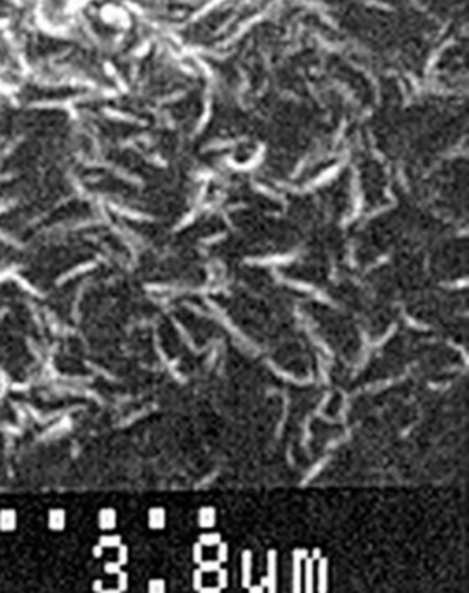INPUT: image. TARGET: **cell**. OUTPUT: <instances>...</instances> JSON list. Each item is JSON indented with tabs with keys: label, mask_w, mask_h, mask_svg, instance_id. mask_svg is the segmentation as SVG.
<instances>
[{
	"label": "cell",
	"mask_w": 469,
	"mask_h": 593,
	"mask_svg": "<svg viewBox=\"0 0 469 593\" xmlns=\"http://www.w3.org/2000/svg\"><path fill=\"white\" fill-rule=\"evenodd\" d=\"M101 555H103V546L101 545L94 546V557H101Z\"/></svg>",
	"instance_id": "cell-23"
},
{
	"label": "cell",
	"mask_w": 469,
	"mask_h": 593,
	"mask_svg": "<svg viewBox=\"0 0 469 593\" xmlns=\"http://www.w3.org/2000/svg\"><path fill=\"white\" fill-rule=\"evenodd\" d=\"M278 553L277 550H269L268 555H266V576L261 578V584L264 586V590H268L269 593L277 591V573H278Z\"/></svg>",
	"instance_id": "cell-1"
},
{
	"label": "cell",
	"mask_w": 469,
	"mask_h": 593,
	"mask_svg": "<svg viewBox=\"0 0 469 593\" xmlns=\"http://www.w3.org/2000/svg\"><path fill=\"white\" fill-rule=\"evenodd\" d=\"M252 567H254V555L251 550H243L240 558V571H242V586L247 588L252 583Z\"/></svg>",
	"instance_id": "cell-6"
},
{
	"label": "cell",
	"mask_w": 469,
	"mask_h": 593,
	"mask_svg": "<svg viewBox=\"0 0 469 593\" xmlns=\"http://www.w3.org/2000/svg\"><path fill=\"white\" fill-rule=\"evenodd\" d=\"M120 564L118 562H108L106 565H104V571H106L108 574H118L120 573Z\"/></svg>",
	"instance_id": "cell-20"
},
{
	"label": "cell",
	"mask_w": 469,
	"mask_h": 593,
	"mask_svg": "<svg viewBox=\"0 0 469 593\" xmlns=\"http://www.w3.org/2000/svg\"><path fill=\"white\" fill-rule=\"evenodd\" d=\"M167 525V513L165 508L162 506H153L148 510V527L151 531H162Z\"/></svg>",
	"instance_id": "cell-4"
},
{
	"label": "cell",
	"mask_w": 469,
	"mask_h": 593,
	"mask_svg": "<svg viewBox=\"0 0 469 593\" xmlns=\"http://www.w3.org/2000/svg\"><path fill=\"white\" fill-rule=\"evenodd\" d=\"M320 557H323V553H322V550L320 548H313L311 552H310V558H313V560H318Z\"/></svg>",
	"instance_id": "cell-22"
},
{
	"label": "cell",
	"mask_w": 469,
	"mask_h": 593,
	"mask_svg": "<svg viewBox=\"0 0 469 593\" xmlns=\"http://www.w3.org/2000/svg\"><path fill=\"white\" fill-rule=\"evenodd\" d=\"M165 590L167 586L163 579H150V583H148V591L150 593H163Z\"/></svg>",
	"instance_id": "cell-13"
},
{
	"label": "cell",
	"mask_w": 469,
	"mask_h": 593,
	"mask_svg": "<svg viewBox=\"0 0 469 593\" xmlns=\"http://www.w3.org/2000/svg\"><path fill=\"white\" fill-rule=\"evenodd\" d=\"M49 522H50V527H52V529H63V527H65V513H63V511H59V510L50 511Z\"/></svg>",
	"instance_id": "cell-11"
},
{
	"label": "cell",
	"mask_w": 469,
	"mask_h": 593,
	"mask_svg": "<svg viewBox=\"0 0 469 593\" xmlns=\"http://www.w3.org/2000/svg\"><path fill=\"white\" fill-rule=\"evenodd\" d=\"M215 574H217V586L221 588V590H225V588L228 586V583H230L228 581V571L221 565Z\"/></svg>",
	"instance_id": "cell-17"
},
{
	"label": "cell",
	"mask_w": 469,
	"mask_h": 593,
	"mask_svg": "<svg viewBox=\"0 0 469 593\" xmlns=\"http://www.w3.org/2000/svg\"><path fill=\"white\" fill-rule=\"evenodd\" d=\"M98 525L103 531H112L117 525V511L113 508H103L98 515Z\"/></svg>",
	"instance_id": "cell-8"
},
{
	"label": "cell",
	"mask_w": 469,
	"mask_h": 593,
	"mask_svg": "<svg viewBox=\"0 0 469 593\" xmlns=\"http://www.w3.org/2000/svg\"><path fill=\"white\" fill-rule=\"evenodd\" d=\"M221 567V562L215 558V560H202L200 564H198V569L202 571V573H217V569Z\"/></svg>",
	"instance_id": "cell-12"
},
{
	"label": "cell",
	"mask_w": 469,
	"mask_h": 593,
	"mask_svg": "<svg viewBox=\"0 0 469 593\" xmlns=\"http://www.w3.org/2000/svg\"><path fill=\"white\" fill-rule=\"evenodd\" d=\"M99 545L103 546V548H118V546L122 545V537L118 536V534H106V536H101Z\"/></svg>",
	"instance_id": "cell-10"
},
{
	"label": "cell",
	"mask_w": 469,
	"mask_h": 593,
	"mask_svg": "<svg viewBox=\"0 0 469 593\" xmlns=\"http://www.w3.org/2000/svg\"><path fill=\"white\" fill-rule=\"evenodd\" d=\"M315 590L318 593H325L328 590V558L327 557H320L318 560L315 562Z\"/></svg>",
	"instance_id": "cell-3"
},
{
	"label": "cell",
	"mask_w": 469,
	"mask_h": 593,
	"mask_svg": "<svg viewBox=\"0 0 469 593\" xmlns=\"http://www.w3.org/2000/svg\"><path fill=\"white\" fill-rule=\"evenodd\" d=\"M247 590H249V591H252V593H264V591H266L263 584H252V583L247 586Z\"/></svg>",
	"instance_id": "cell-21"
},
{
	"label": "cell",
	"mask_w": 469,
	"mask_h": 593,
	"mask_svg": "<svg viewBox=\"0 0 469 593\" xmlns=\"http://www.w3.org/2000/svg\"><path fill=\"white\" fill-rule=\"evenodd\" d=\"M310 555V550L295 548L292 550V591H302V562Z\"/></svg>",
	"instance_id": "cell-2"
},
{
	"label": "cell",
	"mask_w": 469,
	"mask_h": 593,
	"mask_svg": "<svg viewBox=\"0 0 469 593\" xmlns=\"http://www.w3.org/2000/svg\"><path fill=\"white\" fill-rule=\"evenodd\" d=\"M217 522V510L214 506H202L197 515V524L202 529H212Z\"/></svg>",
	"instance_id": "cell-7"
},
{
	"label": "cell",
	"mask_w": 469,
	"mask_h": 593,
	"mask_svg": "<svg viewBox=\"0 0 469 593\" xmlns=\"http://www.w3.org/2000/svg\"><path fill=\"white\" fill-rule=\"evenodd\" d=\"M223 541V537L219 532H212V529H210V532H204V534L198 536V543L202 546H217L219 543Z\"/></svg>",
	"instance_id": "cell-9"
},
{
	"label": "cell",
	"mask_w": 469,
	"mask_h": 593,
	"mask_svg": "<svg viewBox=\"0 0 469 593\" xmlns=\"http://www.w3.org/2000/svg\"><path fill=\"white\" fill-rule=\"evenodd\" d=\"M302 591H315V560L308 555L302 562Z\"/></svg>",
	"instance_id": "cell-5"
},
{
	"label": "cell",
	"mask_w": 469,
	"mask_h": 593,
	"mask_svg": "<svg viewBox=\"0 0 469 593\" xmlns=\"http://www.w3.org/2000/svg\"><path fill=\"white\" fill-rule=\"evenodd\" d=\"M127 560H129V550H127V546L120 545V546H118V564L124 565V564H127Z\"/></svg>",
	"instance_id": "cell-18"
},
{
	"label": "cell",
	"mask_w": 469,
	"mask_h": 593,
	"mask_svg": "<svg viewBox=\"0 0 469 593\" xmlns=\"http://www.w3.org/2000/svg\"><path fill=\"white\" fill-rule=\"evenodd\" d=\"M215 548H217V560L221 562V564H226L228 557H230V552H228V545L225 543V541H221V543L215 546Z\"/></svg>",
	"instance_id": "cell-15"
},
{
	"label": "cell",
	"mask_w": 469,
	"mask_h": 593,
	"mask_svg": "<svg viewBox=\"0 0 469 593\" xmlns=\"http://www.w3.org/2000/svg\"><path fill=\"white\" fill-rule=\"evenodd\" d=\"M191 581H193V590L195 591H200L202 590V586H204V573H202L200 569H197L193 571V574H191Z\"/></svg>",
	"instance_id": "cell-14"
},
{
	"label": "cell",
	"mask_w": 469,
	"mask_h": 593,
	"mask_svg": "<svg viewBox=\"0 0 469 593\" xmlns=\"http://www.w3.org/2000/svg\"><path fill=\"white\" fill-rule=\"evenodd\" d=\"M129 588V576L125 573H118V590H127Z\"/></svg>",
	"instance_id": "cell-19"
},
{
	"label": "cell",
	"mask_w": 469,
	"mask_h": 593,
	"mask_svg": "<svg viewBox=\"0 0 469 593\" xmlns=\"http://www.w3.org/2000/svg\"><path fill=\"white\" fill-rule=\"evenodd\" d=\"M191 557H193V562H195L197 565L204 560V546L198 543V541L193 545V548H191Z\"/></svg>",
	"instance_id": "cell-16"
}]
</instances>
